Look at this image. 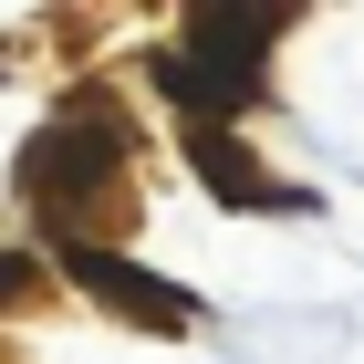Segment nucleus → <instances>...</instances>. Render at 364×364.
Wrapping results in <instances>:
<instances>
[{"label":"nucleus","mask_w":364,"mask_h":364,"mask_svg":"<svg viewBox=\"0 0 364 364\" xmlns=\"http://www.w3.org/2000/svg\"><path fill=\"white\" fill-rule=\"evenodd\" d=\"M198 177H208L229 208H302V188H291V177H260L240 136H198Z\"/></svg>","instance_id":"3"},{"label":"nucleus","mask_w":364,"mask_h":364,"mask_svg":"<svg viewBox=\"0 0 364 364\" xmlns=\"http://www.w3.org/2000/svg\"><path fill=\"white\" fill-rule=\"evenodd\" d=\"M63 271L84 281L94 302H114V312H136L146 333H188L198 323V302L177 291V281H156V271H136V260H114V250H94V240H63Z\"/></svg>","instance_id":"1"},{"label":"nucleus","mask_w":364,"mask_h":364,"mask_svg":"<svg viewBox=\"0 0 364 364\" xmlns=\"http://www.w3.org/2000/svg\"><path fill=\"white\" fill-rule=\"evenodd\" d=\"M21 291H31V260H11V250H0V312L21 302Z\"/></svg>","instance_id":"4"},{"label":"nucleus","mask_w":364,"mask_h":364,"mask_svg":"<svg viewBox=\"0 0 364 364\" xmlns=\"http://www.w3.org/2000/svg\"><path fill=\"white\" fill-rule=\"evenodd\" d=\"M146 73H156V94H167V105H188V114H240V105H260L250 73H219V63H198L188 42L146 53Z\"/></svg>","instance_id":"2"}]
</instances>
